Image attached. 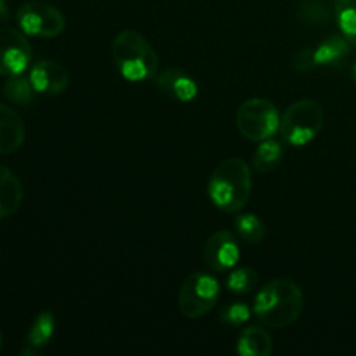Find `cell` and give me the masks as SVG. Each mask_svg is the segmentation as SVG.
<instances>
[{"label":"cell","mask_w":356,"mask_h":356,"mask_svg":"<svg viewBox=\"0 0 356 356\" xmlns=\"http://www.w3.org/2000/svg\"><path fill=\"white\" fill-rule=\"evenodd\" d=\"M54 330H56L54 313L40 312L37 315V318L33 320V323H31L30 330H28L26 344L38 351L40 348L47 346V344L51 343L52 336H54Z\"/></svg>","instance_id":"e0dca14e"},{"label":"cell","mask_w":356,"mask_h":356,"mask_svg":"<svg viewBox=\"0 0 356 356\" xmlns=\"http://www.w3.org/2000/svg\"><path fill=\"white\" fill-rule=\"evenodd\" d=\"M28 76H30L33 89L40 94H47V96H59L70 86L68 70L52 59H42V61L35 63Z\"/></svg>","instance_id":"30bf717a"},{"label":"cell","mask_w":356,"mask_h":356,"mask_svg":"<svg viewBox=\"0 0 356 356\" xmlns=\"http://www.w3.org/2000/svg\"><path fill=\"white\" fill-rule=\"evenodd\" d=\"M118 72L129 82H146L159 73V56L148 40L134 30L120 31L111 42Z\"/></svg>","instance_id":"3957f363"},{"label":"cell","mask_w":356,"mask_h":356,"mask_svg":"<svg viewBox=\"0 0 356 356\" xmlns=\"http://www.w3.org/2000/svg\"><path fill=\"white\" fill-rule=\"evenodd\" d=\"M3 90V96L14 104H19V106H28V104L33 101V96L37 90L33 89L31 86V80L30 76H23L21 75H13V76H7L6 83L2 87Z\"/></svg>","instance_id":"ac0fdd59"},{"label":"cell","mask_w":356,"mask_h":356,"mask_svg":"<svg viewBox=\"0 0 356 356\" xmlns=\"http://www.w3.org/2000/svg\"><path fill=\"white\" fill-rule=\"evenodd\" d=\"M332 10L323 0H302L298 9L299 21H305L306 24H325L329 23Z\"/></svg>","instance_id":"7402d4cb"},{"label":"cell","mask_w":356,"mask_h":356,"mask_svg":"<svg viewBox=\"0 0 356 356\" xmlns=\"http://www.w3.org/2000/svg\"><path fill=\"white\" fill-rule=\"evenodd\" d=\"M31 63V47L24 33L0 26V75L13 76L26 72Z\"/></svg>","instance_id":"ba28073f"},{"label":"cell","mask_w":356,"mask_h":356,"mask_svg":"<svg viewBox=\"0 0 356 356\" xmlns=\"http://www.w3.org/2000/svg\"><path fill=\"white\" fill-rule=\"evenodd\" d=\"M221 296L218 278L209 273H191L177 292V306L186 318H202L214 309Z\"/></svg>","instance_id":"8992f818"},{"label":"cell","mask_w":356,"mask_h":356,"mask_svg":"<svg viewBox=\"0 0 356 356\" xmlns=\"http://www.w3.org/2000/svg\"><path fill=\"white\" fill-rule=\"evenodd\" d=\"M10 13H9V6H7L6 0H0V23L9 19Z\"/></svg>","instance_id":"d4e9b609"},{"label":"cell","mask_w":356,"mask_h":356,"mask_svg":"<svg viewBox=\"0 0 356 356\" xmlns=\"http://www.w3.org/2000/svg\"><path fill=\"white\" fill-rule=\"evenodd\" d=\"M259 284V273L254 268H233L226 277V287L233 294H249Z\"/></svg>","instance_id":"ffe728a7"},{"label":"cell","mask_w":356,"mask_h":356,"mask_svg":"<svg viewBox=\"0 0 356 356\" xmlns=\"http://www.w3.org/2000/svg\"><path fill=\"white\" fill-rule=\"evenodd\" d=\"M282 159H284V146L280 141L270 138L261 141V145L257 146L252 156V165L257 172H271L280 165Z\"/></svg>","instance_id":"2e32d148"},{"label":"cell","mask_w":356,"mask_h":356,"mask_svg":"<svg viewBox=\"0 0 356 356\" xmlns=\"http://www.w3.org/2000/svg\"><path fill=\"white\" fill-rule=\"evenodd\" d=\"M351 75H353V79H355V82H356V63L353 65V70H351Z\"/></svg>","instance_id":"484cf974"},{"label":"cell","mask_w":356,"mask_h":356,"mask_svg":"<svg viewBox=\"0 0 356 356\" xmlns=\"http://www.w3.org/2000/svg\"><path fill=\"white\" fill-rule=\"evenodd\" d=\"M351 54V44L343 35H329L325 40L318 44V47L313 49V58L316 66H325V68H341L348 61Z\"/></svg>","instance_id":"4fadbf2b"},{"label":"cell","mask_w":356,"mask_h":356,"mask_svg":"<svg viewBox=\"0 0 356 356\" xmlns=\"http://www.w3.org/2000/svg\"><path fill=\"white\" fill-rule=\"evenodd\" d=\"M292 65L298 72H309L315 68V58H313V49H301L298 54L292 58Z\"/></svg>","instance_id":"cb8c5ba5"},{"label":"cell","mask_w":356,"mask_h":356,"mask_svg":"<svg viewBox=\"0 0 356 356\" xmlns=\"http://www.w3.org/2000/svg\"><path fill=\"white\" fill-rule=\"evenodd\" d=\"M282 117L277 106L263 97L243 101L236 110L235 124L240 134L249 141L261 143L280 131Z\"/></svg>","instance_id":"5b68a950"},{"label":"cell","mask_w":356,"mask_h":356,"mask_svg":"<svg viewBox=\"0 0 356 356\" xmlns=\"http://www.w3.org/2000/svg\"><path fill=\"white\" fill-rule=\"evenodd\" d=\"M323 124H325V113L316 101H296L282 115V139L287 145L305 146L322 132Z\"/></svg>","instance_id":"277c9868"},{"label":"cell","mask_w":356,"mask_h":356,"mask_svg":"<svg viewBox=\"0 0 356 356\" xmlns=\"http://www.w3.org/2000/svg\"><path fill=\"white\" fill-rule=\"evenodd\" d=\"M219 318L228 325H243L250 318V309L243 302H232L222 308Z\"/></svg>","instance_id":"603a6c76"},{"label":"cell","mask_w":356,"mask_h":356,"mask_svg":"<svg viewBox=\"0 0 356 356\" xmlns=\"http://www.w3.org/2000/svg\"><path fill=\"white\" fill-rule=\"evenodd\" d=\"M21 31L30 37L56 38L65 31L66 19L58 7L40 0L23 3L16 13Z\"/></svg>","instance_id":"52a82bcc"},{"label":"cell","mask_w":356,"mask_h":356,"mask_svg":"<svg viewBox=\"0 0 356 356\" xmlns=\"http://www.w3.org/2000/svg\"><path fill=\"white\" fill-rule=\"evenodd\" d=\"M235 232L245 242L259 243L266 236V225L256 214H240L235 219Z\"/></svg>","instance_id":"44dd1931"},{"label":"cell","mask_w":356,"mask_h":356,"mask_svg":"<svg viewBox=\"0 0 356 356\" xmlns=\"http://www.w3.org/2000/svg\"><path fill=\"white\" fill-rule=\"evenodd\" d=\"M155 83L165 96L181 101V103L193 101L198 94L197 82L186 72H183L179 68H174V66L156 73Z\"/></svg>","instance_id":"8fae6325"},{"label":"cell","mask_w":356,"mask_h":356,"mask_svg":"<svg viewBox=\"0 0 356 356\" xmlns=\"http://www.w3.org/2000/svg\"><path fill=\"white\" fill-rule=\"evenodd\" d=\"M305 308V296L301 287L289 278L271 280L257 292L252 313L263 325L271 329H284L292 325L301 316Z\"/></svg>","instance_id":"6da1fadb"},{"label":"cell","mask_w":356,"mask_h":356,"mask_svg":"<svg viewBox=\"0 0 356 356\" xmlns=\"http://www.w3.org/2000/svg\"><path fill=\"white\" fill-rule=\"evenodd\" d=\"M2 344H3V337H2V332H0V351H2Z\"/></svg>","instance_id":"4316f807"},{"label":"cell","mask_w":356,"mask_h":356,"mask_svg":"<svg viewBox=\"0 0 356 356\" xmlns=\"http://www.w3.org/2000/svg\"><path fill=\"white\" fill-rule=\"evenodd\" d=\"M240 259V245L236 236L228 229L212 233L204 245V261L216 273H228Z\"/></svg>","instance_id":"9c48e42d"},{"label":"cell","mask_w":356,"mask_h":356,"mask_svg":"<svg viewBox=\"0 0 356 356\" xmlns=\"http://www.w3.org/2000/svg\"><path fill=\"white\" fill-rule=\"evenodd\" d=\"M236 351L242 356H270L273 353V339L263 327H245L236 341Z\"/></svg>","instance_id":"9a60e30c"},{"label":"cell","mask_w":356,"mask_h":356,"mask_svg":"<svg viewBox=\"0 0 356 356\" xmlns=\"http://www.w3.org/2000/svg\"><path fill=\"white\" fill-rule=\"evenodd\" d=\"M26 139V127L13 108L0 103V155L17 152Z\"/></svg>","instance_id":"7c38bea8"},{"label":"cell","mask_w":356,"mask_h":356,"mask_svg":"<svg viewBox=\"0 0 356 356\" xmlns=\"http://www.w3.org/2000/svg\"><path fill=\"white\" fill-rule=\"evenodd\" d=\"M212 204L222 212L236 214L249 204L252 193V176L245 160L233 156L219 163L207 184Z\"/></svg>","instance_id":"7a4b0ae2"},{"label":"cell","mask_w":356,"mask_h":356,"mask_svg":"<svg viewBox=\"0 0 356 356\" xmlns=\"http://www.w3.org/2000/svg\"><path fill=\"white\" fill-rule=\"evenodd\" d=\"M23 202V186L16 174L0 165V219L9 218Z\"/></svg>","instance_id":"5bb4252c"},{"label":"cell","mask_w":356,"mask_h":356,"mask_svg":"<svg viewBox=\"0 0 356 356\" xmlns=\"http://www.w3.org/2000/svg\"><path fill=\"white\" fill-rule=\"evenodd\" d=\"M334 16L341 35L356 47V0H336Z\"/></svg>","instance_id":"d6986e66"}]
</instances>
